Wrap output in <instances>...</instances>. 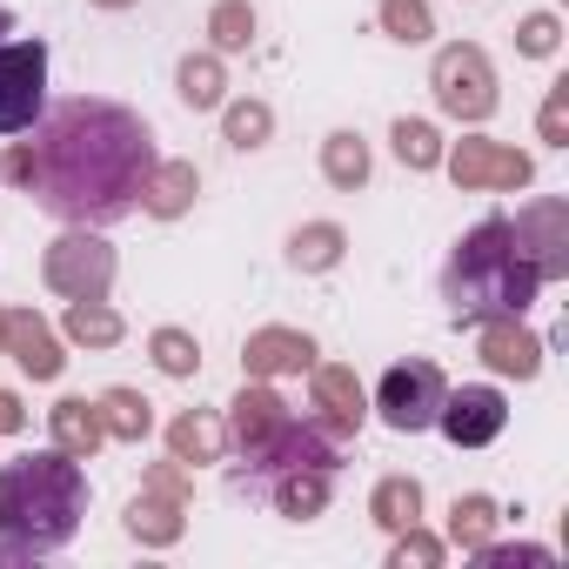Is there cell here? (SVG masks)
I'll return each mask as SVG.
<instances>
[{"mask_svg":"<svg viewBox=\"0 0 569 569\" xmlns=\"http://www.w3.org/2000/svg\"><path fill=\"white\" fill-rule=\"evenodd\" d=\"M0 349H8L34 382H54V376H61V342H54V329H48L34 309H14V316H8V329H0Z\"/></svg>","mask_w":569,"mask_h":569,"instance_id":"4fadbf2b","label":"cell"},{"mask_svg":"<svg viewBox=\"0 0 569 569\" xmlns=\"http://www.w3.org/2000/svg\"><path fill=\"white\" fill-rule=\"evenodd\" d=\"M329 482H336V469H296V476H281V482L268 489V502H274L281 516L309 522V516H322V502H329Z\"/></svg>","mask_w":569,"mask_h":569,"instance_id":"ac0fdd59","label":"cell"},{"mask_svg":"<svg viewBox=\"0 0 569 569\" xmlns=\"http://www.w3.org/2000/svg\"><path fill=\"white\" fill-rule=\"evenodd\" d=\"M21 422H28V416H21V402H14V396H8V389H0V436H14V429H21Z\"/></svg>","mask_w":569,"mask_h":569,"instance_id":"f35d334b","label":"cell"},{"mask_svg":"<svg viewBox=\"0 0 569 569\" xmlns=\"http://www.w3.org/2000/svg\"><path fill=\"white\" fill-rule=\"evenodd\" d=\"M336 254H342V228H336V221H316V228H302V234L289 241V261L309 268V274H316V268H336Z\"/></svg>","mask_w":569,"mask_h":569,"instance_id":"4316f807","label":"cell"},{"mask_svg":"<svg viewBox=\"0 0 569 569\" xmlns=\"http://www.w3.org/2000/svg\"><path fill=\"white\" fill-rule=\"evenodd\" d=\"M41 268H48V289H54V296H68V302H101L108 281H114V248H108L101 234L74 228V234H61V241L48 248Z\"/></svg>","mask_w":569,"mask_h":569,"instance_id":"52a82bcc","label":"cell"},{"mask_svg":"<svg viewBox=\"0 0 569 569\" xmlns=\"http://www.w3.org/2000/svg\"><path fill=\"white\" fill-rule=\"evenodd\" d=\"M396 154H402V168H436L442 161V141H436V128L429 121H396Z\"/></svg>","mask_w":569,"mask_h":569,"instance_id":"f1b7e54d","label":"cell"},{"mask_svg":"<svg viewBox=\"0 0 569 569\" xmlns=\"http://www.w3.org/2000/svg\"><path fill=\"white\" fill-rule=\"evenodd\" d=\"M396 536H402V542H396V569H409V562H416V569H436V562H442V542H436V536H422L416 522H409V529H396Z\"/></svg>","mask_w":569,"mask_h":569,"instance_id":"e575fe53","label":"cell"},{"mask_svg":"<svg viewBox=\"0 0 569 569\" xmlns=\"http://www.w3.org/2000/svg\"><path fill=\"white\" fill-rule=\"evenodd\" d=\"M382 28H389L396 41H429V34H436V21H429L422 0H382Z\"/></svg>","mask_w":569,"mask_h":569,"instance_id":"4dcf8cb0","label":"cell"},{"mask_svg":"<svg viewBox=\"0 0 569 569\" xmlns=\"http://www.w3.org/2000/svg\"><path fill=\"white\" fill-rule=\"evenodd\" d=\"M502 422H509V402H502V389H489V382L449 389L442 409H436V429H442L456 449H482V442H496Z\"/></svg>","mask_w":569,"mask_h":569,"instance_id":"30bf717a","label":"cell"},{"mask_svg":"<svg viewBox=\"0 0 569 569\" xmlns=\"http://www.w3.org/2000/svg\"><path fill=\"white\" fill-rule=\"evenodd\" d=\"M68 336L88 349H114L121 342V316L108 302H68Z\"/></svg>","mask_w":569,"mask_h":569,"instance_id":"cb8c5ba5","label":"cell"},{"mask_svg":"<svg viewBox=\"0 0 569 569\" xmlns=\"http://www.w3.org/2000/svg\"><path fill=\"white\" fill-rule=\"evenodd\" d=\"M268 128H274V114H268L261 101H234V108H228V141H234V148H261Z\"/></svg>","mask_w":569,"mask_h":569,"instance_id":"d6a6232c","label":"cell"},{"mask_svg":"<svg viewBox=\"0 0 569 569\" xmlns=\"http://www.w3.org/2000/svg\"><path fill=\"white\" fill-rule=\"evenodd\" d=\"M476 562L482 569H549L556 556L536 549V542H476Z\"/></svg>","mask_w":569,"mask_h":569,"instance_id":"f546056e","label":"cell"},{"mask_svg":"<svg viewBox=\"0 0 569 569\" xmlns=\"http://www.w3.org/2000/svg\"><path fill=\"white\" fill-rule=\"evenodd\" d=\"M221 88L228 81H221V61L214 54H188L181 61V101L188 108H221Z\"/></svg>","mask_w":569,"mask_h":569,"instance_id":"484cf974","label":"cell"},{"mask_svg":"<svg viewBox=\"0 0 569 569\" xmlns=\"http://www.w3.org/2000/svg\"><path fill=\"white\" fill-rule=\"evenodd\" d=\"M101 8H128V0H101Z\"/></svg>","mask_w":569,"mask_h":569,"instance_id":"60d3db41","label":"cell"},{"mask_svg":"<svg viewBox=\"0 0 569 569\" xmlns=\"http://www.w3.org/2000/svg\"><path fill=\"white\" fill-rule=\"evenodd\" d=\"M296 469H336V442H329L322 422H296V416H289L274 436H261L254 449H241L234 482L254 489V496H268L281 476H296Z\"/></svg>","mask_w":569,"mask_h":569,"instance_id":"277c9868","label":"cell"},{"mask_svg":"<svg viewBox=\"0 0 569 569\" xmlns=\"http://www.w3.org/2000/svg\"><path fill=\"white\" fill-rule=\"evenodd\" d=\"M482 362H489L496 376L529 382V376L542 369V342L522 329V316H489V322H482Z\"/></svg>","mask_w":569,"mask_h":569,"instance_id":"7c38bea8","label":"cell"},{"mask_svg":"<svg viewBox=\"0 0 569 569\" xmlns=\"http://www.w3.org/2000/svg\"><path fill=\"white\" fill-rule=\"evenodd\" d=\"M556 41H562L556 14H529L522 21V54H556Z\"/></svg>","mask_w":569,"mask_h":569,"instance_id":"8d00e7d4","label":"cell"},{"mask_svg":"<svg viewBox=\"0 0 569 569\" xmlns=\"http://www.w3.org/2000/svg\"><path fill=\"white\" fill-rule=\"evenodd\" d=\"M0 329H8V316H0Z\"/></svg>","mask_w":569,"mask_h":569,"instance_id":"b9f144b4","label":"cell"},{"mask_svg":"<svg viewBox=\"0 0 569 569\" xmlns=\"http://www.w3.org/2000/svg\"><path fill=\"white\" fill-rule=\"evenodd\" d=\"M128 529H134L141 542H174V536H181V502H168V496L141 489V502L128 509Z\"/></svg>","mask_w":569,"mask_h":569,"instance_id":"7402d4cb","label":"cell"},{"mask_svg":"<svg viewBox=\"0 0 569 569\" xmlns=\"http://www.w3.org/2000/svg\"><path fill=\"white\" fill-rule=\"evenodd\" d=\"M148 489H154V496H168V502H181V469H154V476H148Z\"/></svg>","mask_w":569,"mask_h":569,"instance_id":"74e56055","label":"cell"},{"mask_svg":"<svg viewBox=\"0 0 569 569\" xmlns=\"http://www.w3.org/2000/svg\"><path fill=\"white\" fill-rule=\"evenodd\" d=\"M542 141H549V148H562V141H569V81H556V88H549V108H542Z\"/></svg>","mask_w":569,"mask_h":569,"instance_id":"d590c367","label":"cell"},{"mask_svg":"<svg viewBox=\"0 0 569 569\" xmlns=\"http://www.w3.org/2000/svg\"><path fill=\"white\" fill-rule=\"evenodd\" d=\"M101 422H108L114 442H141V436L154 429V409H148L134 389H108V396H101Z\"/></svg>","mask_w":569,"mask_h":569,"instance_id":"44dd1931","label":"cell"},{"mask_svg":"<svg viewBox=\"0 0 569 569\" xmlns=\"http://www.w3.org/2000/svg\"><path fill=\"white\" fill-rule=\"evenodd\" d=\"M8 174L61 221L74 228H108L121 221L148 174H154V134L134 108L74 94L34 121V141L8 154Z\"/></svg>","mask_w":569,"mask_h":569,"instance_id":"6da1fadb","label":"cell"},{"mask_svg":"<svg viewBox=\"0 0 569 569\" xmlns=\"http://www.w3.org/2000/svg\"><path fill=\"white\" fill-rule=\"evenodd\" d=\"M188 201H194V168H188V161H154V174H148V188H141V208L181 214Z\"/></svg>","mask_w":569,"mask_h":569,"instance_id":"ffe728a7","label":"cell"},{"mask_svg":"<svg viewBox=\"0 0 569 569\" xmlns=\"http://www.w3.org/2000/svg\"><path fill=\"white\" fill-rule=\"evenodd\" d=\"M54 449H68L74 462H88L101 442H108V422H101V402H81V396H68V402H54Z\"/></svg>","mask_w":569,"mask_h":569,"instance_id":"2e32d148","label":"cell"},{"mask_svg":"<svg viewBox=\"0 0 569 569\" xmlns=\"http://www.w3.org/2000/svg\"><path fill=\"white\" fill-rule=\"evenodd\" d=\"M154 362L168 369V376H194V362H201V349H194V336H181V329H154Z\"/></svg>","mask_w":569,"mask_h":569,"instance_id":"836d02e7","label":"cell"},{"mask_svg":"<svg viewBox=\"0 0 569 569\" xmlns=\"http://www.w3.org/2000/svg\"><path fill=\"white\" fill-rule=\"evenodd\" d=\"M489 529H496V502H489V496H456V509H449V542L476 549V542H489Z\"/></svg>","mask_w":569,"mask_h":569,"instance_id":"83f0119b","label":"cell"},{"mask_svg":"<svg viewBox=\"0 0 569 569\" xmlns=\"http://www.w3.org/2000/svg\"><path fill=\"white\" fill-rule=\"evenodd\" d=\"M322 174H329L336 188H362V181H369V148H362V134H329Z\"/></svg>","mask_w":569,"mask_h":569,"instance_id":"603a6c76","label":"cell"},{"mask_svg":"<svg viewBox=\"0 0 569 569\" xmlns=\"http://www.w3.org/2000/svg\"><path fill=\"white\" fill-rule=\"evenodd\" d=\"M241 362H248V376H302V369H316V342L296 329H261V336H248Z\"/></svg>","mask_w":569,"mask_h":569,"instance_id":"5bb4252c","label":"cell"},{"mask_svg":"<svg viewBox=\"0 0 569 569\" xmlns=\"http://www.w3.org/2000/svg\"><path fill=\"white\" fill-rule=\"evenodd\" d=\"M369 509H376L382 529H409V522L422 516V489H416L409 476H389V482H376V502H369Z\"/></svg>","mask_w":569,"mask_h":569,"instance_id":"d4e9b609","label":"cell"},{"mask_svg":"<svg viewBox=\"0 0 569 569\" xmlns=\"http://www.w3.org/2000/svg\"><path fill=\"white\" fill-rule=\"evenodd\" d=\"M316 409H322V422L336 429V436H356L362 429V382H356V369H316Z\"/></svg>","mask_w":569,"mask_h":569,"instance_id":"9a60e30c","label":"cell"},{"mask_svg":"<svg viewBox=\"0 0 569 569\" xmlns=\"http://www.w3.org/2000/svg\"><path fill=\"white\" fill-rule=\"evenodd\" d=\"M208 34H214V48H248V34H254L248 0H221V8L208 14Z\"/></svg>","mask_w":569,"mask_h":569,"instance_id":"1f68e13d","label":"cell"},{"mask_svg":"<svg viewBox=\"0 0 569 569\" xmlns=\"http://www.w3.org/2000/svg\"><path fill=\"white\" fill-rule=\"evenodd\" d=\"M8 28H14V21H8V8H0V41H8Z\"/></svg>","mask_w":569,"mask_h":569,"instance_id":"ab89813d","label":"cell"},{"mask_svg":"<svg viewBox=\"0 0 569 569\" xmlns=\"http://www.w3.org/2000/svg\"><path fill=\"white\" fill-rule=\"evenodd\" d=\"M48 101V48L0 41V134H28Z\"/></svg>","mask_w":569,"mask_h":569,"instance_id":"8992f818","label":"cell"},{"mask_svg":"<svg viewBox=\"0 0 569 569\" xmlns=\"http://www.w3.org/2000/svg\"><path fill=\"white\" fill-rule=\"evenodd\" d=\"M449 174H456V188H529V154H516V148H496V141H456V154H449Z\"/></svg>","mask_w":569,"mask_h":569,"instance_id":"8fae6325","label":"cell"},{"mask_svg":"<svg viewBox=\"0 0 569 569\" xmlns=\"http://www.w3.org/2000/svg\"><path fill=\"white\" fill-rule=\"evenodd\" d=\"M429 88H436L442 114H456V121H489V114H496V68H489V54L469 48V41H456V48L436 54Z\"/></svg>","mask_w":569,"mask_h":569,"instance_id":"5b68a950","label":"cell"},{"mask_svg":"<svg viewBox=\"0 0 569 569\" xmlns=\"http://www.w3.org/2000/svg\"><path fill=\"white\" fill-rule=\"evenodd\" d=\"M281 422H289V402H281L274 389H241L234 409H228V436H234V449H254V442L274 436Z\"/></svg>","mask_w":569,"mask_h":569,"instance_id":"e0dca14e","label":"cell"},{"mask_svg":"<svg viewBox=\"0 0 569 569\" xmlns=\"http://www.w3.org/2000/svg\"><path fill=\"white\" fill-rule=\"evenodd\" d=\"M442 396H449V382H442L436 362H396L382 376V389H376V409H382V422L396 436H416V429H436Z\"/></svg>","mask_w":569,"mask_h":569,"instance_id":"ba28073f","label":"cell"},{"mask_svg":"<svg viewBox=\"0 0 569 569\" xmlns=\"http://www.w3.org/2000/svg\"><path fill=\"white\" fill-rule=\"evenodd\" d=\"M536 289H542V274H536V261L516 248V234H509L502 214L482 221V228H469V234L456 241V254H449V274H442V296H449L456 322L522 316V309L536 302Z\"/></svg>","mask_w":569,"mask_h":569,"instance_id":"3957f363","label":"cell"},{"mask_svg":"<svg viewBox=\"0 0 569 569\" xmlns=\"http://www.w3.org/2000/svg\"><path fill=\"white\" fill-rule=\"evenodd\" d=\"M221 442H228V429L214 422V416H181L174 429H168V449H174V462H221Z\"/></svg>","mask_w":569,"mask_h":569,"instance_id":"d6986e66","label":"cell"},{"mask_svg":"<svg viewBox=\"0 0 569 569\" xmlns=\"http://www.w3.org/2000/svg\"><path fill=\"white\" fill-rule=\"evenodd\" d=\"M509 234H516V248L536 261V274H542V281L569 274V201H556V194L529 201V208L509 221Z\"/></svg>","mask_w":569,"mask_h":569,"instance_id":"9c48e42d","label":"cell"},{"mask_svg":"<svg viewBox=\"0 0 569 569\" xmlns=\"http://www.w3.org/2000/svg\"><path fill=\"white\" fill-rule=\"evenodd\" d=\"M81 516H88V476L68 449L0 462V562L74 542Z\"/></svg>","mask_w":569,"mask_h":569,"instance_id":"7a4b0ae2","label":"cell"}]
</instances>
